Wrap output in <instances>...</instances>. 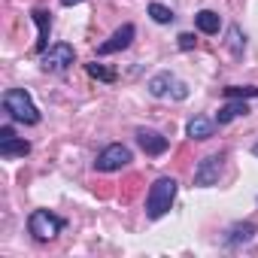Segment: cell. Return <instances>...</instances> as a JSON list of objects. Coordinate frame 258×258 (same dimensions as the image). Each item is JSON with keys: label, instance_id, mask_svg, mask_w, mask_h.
<instances>
[{"label": "cell", "instance_id": "obj_1", "mask_svg": "<svg viewBox=\"0 0 258 258\" xmlns=\"http://www.w3.org/2000/svg\"><path fill=\"white\" fill-rule=\"evenodd\" d=\"M176 188H179V185H176L173 176H158V179L152 182L149 195H146V216H149V219H161V216H167L170 207H173Z\"/></svg>", "mask_w": 258, "mask_h": 258}, {"label": "cell", "instance_id": "obj_2", "mask_svg": "<svg viewBox=\"0 0 258 258\" xmlns=\"http://www.w3.org/2000/svg\"><path fill=\"white\" fill-rule=\"evenodd\" d=\"M4 109L22 124H37L40 121V109L34 106V100H31V94L25 88H10L4 94Z\"/></svg>", "mask_w": 258, "mask_h": 258}, {"label": "cell", "instance_id": "obj_3", "mask_svg": "<svg viewBox=\"0 0 258 258\" xmlns=\"http://www.w3.org/2000/svg\"><path fill=\"white\" fill-rule=\"evenodd\" d=\"M28 231L34 234V240L49 243V240H55L64 231V219L55 216V213H49V210H34L31 219H28Z\"/></svg>", "mask_w": 258, "mask_h": 258}, {"label": "cell", "instance_id": "obj_4", "mask_svg": "<svg viewBox=\"0 0 258 258\" xmlns=\"http://www.w3.org/2000/svg\"><path fill=\"white\" fill-rule=\"evenodd\" d=\"M73 61H76V52H73L70 43H55V46H49V49L40 55V64H43V70H49V73L67 70Z\"/></svg>", "mask_w": 258, "mask_h": 258}, {"label": "cell", "instance_id": "obj_5", "mask_svg": "<svg viewBox=\"0 0 258 258\" xmlns=\"http://www.w3.org/2000/svg\"><path fill=\"white\" fill-rule=\"evenodd\" d=\"M149 94L152 97H176V100H185L188 97V85L185 82H179L173 73H158V76H152L149 79Z\"/></svg>", "mask_w": 258, "mask_h": 258}, {"label": "cell", "instance_id": "obj_6", "mask_svg": "<svg viewBox=\"0 0 258 258\" xmlns=\"http://www.w3.org/2000/svg\"><path fill=\"white\" fill-rule=\"evenodd\" d=\"M127 161H131V149L121 146V143H109V146L97 155L94 170H100V173H115V170H121Z\"/></svg>", "mask_w": 258, "mask_h": 258}, {"label": "cell", "instance_id": "obj_7", "mask_svg": "<svg viewBox=\"0 0 258 258\" xmlns=\"http://www.w3.org/2000/svg\"><path fill=\"white\" fill-rule=\"evenodd\" d=\"M222 155H207L201 164H198V170H195V185H201V188H207V185H216L219 182V176H222Z\"/></svg>", "mask_w": 258, "mask_h": 258}, {"label": "cell", "instance_id": "obj_8", "mask_svg": "<svg viewBox=\"0 0 258 258\" xmlns=\"http://www.w3.org/2000/svg\"><path fill=\"white\" fill-rule=\"evenodd\" d=\"M31 152V143L28 140H16L13 127H0V158H25Z\"/></svg>", "mask_w": 258, "mask_h": 258}, {"label": "cell", "instance_id": "obj_9", "mask_svg": "<svg viewBox=\"0 0 258 258\" xmlns=\"http://www.w3.org/2000/svg\"><path fill=\"white\" fill-rule=\"evenodd\" d=\"M137 143H140V149L146 152V155H152V158H158V155H164L167 152V137H161L158 131H149V127H140L137 131Z\"/></svg>", "mask_w": 258, "mask_h": 258}, {"label": "cell", "instance_id": "obj_10", "mask_svg": "<svg viewBox=\"0 0 258 258\" xmlns=\"http://www.w3.org/2000/svg\"><path fill=\"white\" fill-rule=\"evenodd\" d=\"M134 34H137V31H134V25H121V28H118V31H115L106 43H100V46H97V52H100V55L121 52V49H127V46L134 43Z\"/></svg>", "mask_w": 258, "mask_h": 258}, {"label": "cell", "instance_id": "obj_11", "mask_svg": "<svg viewBox=\"0 0 258 258\" xmlns=\"http://www.w3.org/2000/svg\"><path fill=\"white\" fill-rule=\"evenodd\" d=\"M255 231H258V228H255L252 222H237V225L228 228V234H225V246H231V249H234V246H243V243H249V240L255 237Z\"/></svg>", "mask_w": 258, "mask_h": 258}, {"label": "cell", "instance_id": "obj_12", "mask_svg": "<svg viewBox=\"0 0 258 258\" xmlns=\"http://www.w3.org/2000/svg\"><path fill=\"white\" fill-rule=\"evenodd\" d=\"M246 112H249L246 100H243V97H231V100L216 112V124H228V121H234L237 115H246Z\"/></svg>", "mask_w": 258, "mask_h": 258}, {"label": "cell", "instance_id": "obj_13", "mask_svg": "<svg viewBox=\"0 0 258 258\" xmlns=\"http://www.w3.org/2000/svg\"><path fill=\"white\" fill-rule=\"evenodd\" d=\"M213 127H216V121H210V118H204V115H195V118H188V124H185V134H188L191 140H210V137H213Z\"/></svg>", "mask_w": 258, "mask_h": 258}, {"label": "cell", "instance_id": "obj_14", "mask_svg": "<svg viewBox=\"0 0 258 258\" xmlns=\"http://www.w3.org/2000/svg\"><path fill=\"white\" fill-rule=\"evenodd\" d=\"M31 19L37 22V28H40V40H37V52L43 55L46 49H49V34H52V19H49V13L46 10H34L31 13Z\"/></svg>", "mask_w": 258, "mask_h": 258}, {"label": "cell", "instance_id": "obj_15", "mask_svg": "<svg viewBox=\"0 0 258 258\" xmlns=\"http://www.w3.org/2000/svg\"><path fill=\"white\" fill-rule=\"evenodd\" d=\"M195 25H198L201 34H219L222 19H219V13H213V10H201V13L195 16Z\"/></svg>", "mask_w": 258, "mask_h": 258}, {"label": "cell", "instance_id": "obj_16", "mask_svg": "<svg viewBox=\"0 0 258 258\" xmlns=\"http://www.w3.org/2000/svg\"><path fill=\"white\" fill-rule=\"evenodd\" d=\"M149 16H152V22H158V25H170V22L176 19L173 10L164 7V4H149Z\"/></svg>", "mask_w": 258, "mask_h": 258}, {"label": "cell", "instance_id": "obj_17", "mask_svg": "<svg viewBox=\"0 0 258 258\" xmlns=\"http://www.w3.org/2000/svg\"><path fill=\"white\" fill-rule=\"evenodd\" d=\"M85 70H88V76H94V79H100V82H115V70H109V67H103V64H97V61L85 64Z\"/></svg>", "mask_w": 258, "mask_h": 258}, {"label": "cell", "instance_id": "obj_18", "mask_svg": "<svg viewBox=\"0 0 258 258\" xmlns=\"http://www.w3.org/2000/svg\"><path fill=\"white\" fill-rule=\"evenodd\" d=\"M228 46H231V52H234V55H240V52L246 49V37L240 34V28H237V25H231V28H228Z\"/></svg>", "mask_w": 258, "mask_h": 258}, {"label": "cell", "instance_id": "obj_19", "mask_svg": "<svg viewBox=\"0 0 258 258\" xmlns=\"http://www.w3.org/2000/svg\"><path fill=\"white\" fill-rule=\"evenodd\" d=\"M225 97H258V88L255 85H228L225 88Z\"/></svg>", "mask_w": 258, "mask_h": 258}, {"label": "cell", "instance_id": "obj_20", "mask_svg": "<svg viewBox=\"0 0 258 258\" xmlns=\"http://www.w3.org/2000/svg\"><path fill=\"white\" fill-rule=\"evenodd\" d=\"M176 40H179V49H182V52H188V49H195V43H198V40H195V34H179Z\"/></svg>", "mask_w": 258, "mask_h": 258}, {"label": "cell", "instance_id": "obj_21", "mask_svg": "<svg viewBox=\"0 0 258 258\" xmlns=\"http://www.w3.org/2000/svg\"><path fill=\"white\" fill-rule=\"evenodd\" d=\"M76 4H82V0H61V7H76Z\"/></svg>", "mask_w": 258, "mask_h": 258}, {"label": "cell", "instance_id": "obj_22", "mask_svg": "<svg viewBox=\"0 0 258 258\" xmlns=\"http://www.w3.org/2000/svg\"><path fill=\"white\" fill-rule=\"evenodd\" d=\"M252 155H255V158H258V143H255V146H252Z\"/></svg>", "mask_w": 258, "mask_h": 258}]
</instances>
